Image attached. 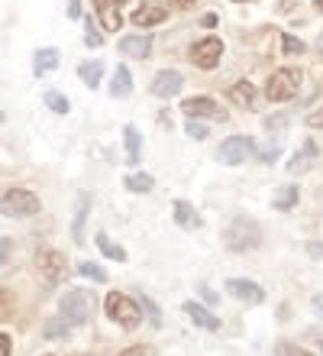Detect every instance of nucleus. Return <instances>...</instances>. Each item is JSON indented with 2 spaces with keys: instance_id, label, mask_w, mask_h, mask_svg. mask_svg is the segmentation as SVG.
<instances>
[{
  "instance_id": "obj_1",
  "label": "nucleus",
  "mask_w": 323,
  "mask_h": 356,
  "mask_svg": "<svg viewBox=\"0 0 323 356\" xmlns=\"http://www.w3.org/2000/svg\"><path fill=\"white\" fill-rule=\"evenodd\" d=\"M223 243H226V250H233V253H249V250H256V246L262 243V227H258L256 220H249V217H236V220L223 230Z\"/></svg>"
},
{
  "instance_id": "obj_2",
  "label": "nucleus",
  "mask_w": 323,
  "mask_h": 356,
  "mask_svg": "<svg viewBox=\"0 0 323 356\" xmlns=\"http://www.w3.org/2000/svg\"><path fill=\"white\" fill-rule=\"evenodd\" d=\"M91 311H94V295L88 289H72L65 291L62 301H58V314H62L72 327H81L91 321Z\"/></svg>"
},
{
  "instance_id": "obj_3",
  "label": "nucleus",
  "mask_w": 323,
  "mask_h": 356,
  "mask_svg": "<svg viewBox=\"0 0 323 356\" xmlns=\"http://www.w3.org/2000/svg\"><path fill=\"white\" fill-rule=\"evenodd\" d=\"M103 308H107V318L117 321V324L126 327V330L139 327V321H142V308H139V301H133L129 295H123V291H110L107 301H103Z\"/></svg>"
},
{
  "instance_id": "obj_4",
  "label": "nucleus",
  "mask_w": 323,
  "mask_h": 356,
  "mask_svg": "<svg viewBox=\"0 0 323 356\" xmlns=\"http://www.w3.org/2000/svg\"><path fill=\"white\" fill-rule=\"evenodd\" d=\"M39 195L26 191V188H10L7 195L0 197V214L3 217H33L39 214Z\"/></svg>"
},
{
  "instance_id": "obj_5",
  "label": "nucleus",
  "mask_w": 323,
  "mask_h": 356,
  "mask_svg": "<svg viewBox=\"0 0 323 356\" xmlns=\"http://www.w3.org/2000/svg\"><path fill=\"white\" fill-rule=\"evenodd\" d=\"M301 72H295V68H278V72H272V78H268L265 85V94L268 101H291L297 94V88H301Z\"/></svg>"
},
{
  "instance_id": "obj_6",
  "label": "nucleus",
  "mask_w": 323,
  "mask_h": 356,
  "mask_svg": "<svg viewBox=\"0 0 323 356\" xmlns=\"http://www.w3.org/2000/svg\"><path fill=\"white\" fill-rule=\"evenodd\" d=\"M252 152H256V143L249 136H230V140L220 143V149H217V159L223 165H242V162L249 159Z\"/></svg>"
},
{
  "instance_id": "obj_7",
  "label": "nucleus",
  "mask_w": 323,
  "mask_h": 356,
  "mask_svg": "<svg viewBox=\"0 0 323 356\" xmlns=\"http://www.w3.org/2000/svg\"><path fill=\"white\" fill-rule=\"evenodd\" d=\"M36 266H39V272H42V279H46L49 285H58V282L68 279V259H65L58 250H39Z\"/></svg>"
},
{
  "instance_id": "obj_8",
  "label": "nucleus",
  "mask_w": 323,
  "mask_h": 356,
  "mask_svg": "<svg viewBox=\"0 0 323 356\" xmlns=\"http://www.w3.org/2000/svg\"><path fill=\"white\" fill-rule=\"evenodd\" d=\"M220 56H223V42L217 36H207L191 46V62L197 68H204V72H210V68L220 65Z\"/></svg>"
},
{
  "instance_id": "obj_9",
  "label": "nucleus",
  "mask_w": 323,
  "mask_h": 356,
  "mask_svg": "<svg viewBox=\"0 0 323 356\" xmlns=\"http://www.w3.org/2000/svg\"><path fill=\"white\" fill-rule=\"evenodd\" d=\"M181 111H185V117H210V120H220V123L226 120V107H220L213 97H188L181 104Z\"/></svg>"
},
{
  "instance_id": "obj_10",
  "label": "nucleus",
  "mask_w": 323,
  "mask_h": 356,
  "mask_svg": "<svg viewBox=\"0 0 323 356\" xmlns=\"http://www.w3.org/2000/svg\"><path fill=\"white\" fill-rule=\"evenodd\" d=\"M129 3V0H94V7H97V17H101V26L107 33H117L123 26V17H120V7Z\"/></svg>"
},
{
  "instance_id": "obj_11",
  "label": "nucleus",
  "mask_w": 323,
  "mask_h": 356,
  "mask_svg": "<svg viewBox=\"0 0 323 356\" xmlns=\"http://www.w3.org/2000/svg\"><path fill=\"white\" fill-rule=\"evenodd\" d=\"M226 291H230L233 298L246 301V305H262V301H265V291L258 289L256 282H249V279H230L226 282Z\"/></svg>"
},
{
  "instance_id": "obj_12",
  "label": "nucleus",
  "mask_w": 323,
  "mask_h": 356,
  "mask_svg": "<svg viewBox=\"0 0 323 356\" xmlns=\"http://www.w3.org/2000/svg\"><path fill=\"white\" fill-rule=\"evenodd\" d=\"M165 17H168L165 3H158V0H146V3L133 13V23H136V26H156V23H162Z\"/></svg>"
},
{
  "instance_id": "obj_13",
  "label": "nucleus",
  "mask_w": 323,
  "mask_h": 356,
  "mask_svg": "<svg viewBox=\"0 0 323 356\" xmlns=\"http://www.w3.org/2000/svg\"><path fill=\"white\" fill-rule=\"evenodd\" d=\"M120 52L126 58H146L152 52V36L146 33H133V36H123L120 39Z\"/></svg>"
},
{
  "instance_id": "obj_14",
  "label": "nucleus",
  "mask_w": 323,
  "mask_h": 356,
  "mask_svg": "<svg viewBox=\"0 0 323 356\" xmlns=\"http://www.w3.org/2000/svg\"><path fill=\"white\" fill-rule=\"evenodd\" d=\"M181 85H185V78L178 75V72H158L152 78V94L156 97H175L181 91Z\"/></svg>"
},
{
  "instance_id": "obj_15",
  "label": "nucleus",
  "mask_w": 323,
  "mask_h": 356,
  "mask_svg": "<svg viewBox=\"0 0 323 356\" xmlns=\"http://www.w3.org/2000/svg\"><path fill=\"white\" fill-rule=\"evenodd\" d=\"M185 314L194 321V327H204V330H220V318L210 314L204 305H194V301H185Z\"/></svg>"
},
{
  "instance_id": "obj_16",
  "label": "nucleus",
  "mask_w": 323,
  "mask_h": 356,
  "mask_svg": "<svg viewBox=\"0 0 323 356\" xmlns=\"http://www.w3.org/2000/svg\"><path fill=\"white\" fill-rule=\"evenodd\" d=\"M314 159H317V143L314 140H304L301 152L288 162V172H291V175H301V172H307L310 165H314Z\"/></svg>"
},
{
  "instance_id": "obj_17",
  "label": "nucleus",
  "mask_w": 323,
  "mask_h": 356,
  "mask_svg": "<svg viewBox=\"0 0 323 356\" xmlns=\"http://www.w3.org/2000/svg\"><path fill=\"white\" fill-rule=\"evenodd\" d=\"M256 97H258V94H256V88H252L249 81H240V85H233V88H230V101H233V104H240L242 111H256V107H258Z\"/></svg>"
},
{
  "instance_id": "obj_18",
  "label": "nucleus",
  "mask_w": 323,
  "mask_h": 356,
  "mask_svg": "<svg viewBox=\"0 0 323 356\" xmlns=\"http://www.w3.org/2000/svg\"><path fill=\"white\" fill-rule=\"evenodd\" d=\"M88 211H91V195L81 191V195H78V214H74V224H72V236L78 246L84 243V217H88Z\"/></svg>"
},
{
  "instance_id": "obj_19",
  "label": "nucleus",
  "mask_w": 323,
  "mask_h": 356,
  "mask_svg": "<svg viewBox=\"0 0 323 356\" xmlns=\"http://www.w3.org/2000/svg\"><path fill=\"white\" fill-rule=\"evenodd\" d=\"M172 211H175V224L178 227H185V230H197V227H201V214H197L188 201H175Z\"/></svg>"
},
{
  "instance_id": "obj_20",
  "label": "nucleus",
  "mask_w": 323,
  "mask_h": 356,
  "mask_svg": "<svg viewBox=\"0 0 323 356\" xmlns=\"http://www.w3.org/2000/svg\"><path fill=\"white\" fill-rule=\"evenodd\" d=\"M58 68V52L56 49H39L36 58H33V72H36V78L49 75V72H56Z\"/></svg>"
},
{
  "instance_id": "obj_21",
  "label": "nucleus",
  "mask_w": 323,
  "mask_h": 356,
  "mask_svg": "<svg viewBox=\"0 0 323 356\" xmlns=\"http://www.w3.org/2000/svg\"><path fill=\"white\" fill-rule=\"evenodd\" d=\"M101 75H103V62H101V58H94V62H81V65H78V78H81L91 91L101 85Z\"/></svg>"
},
{
  "instance_id": "obj_22",
  "label": "nucleus",
  "mask_w": 323,
  "mask_h": 356,
  "mask_svg": "<svg viewBox=\"0 0 323 356\" xmlns=\"http://www.w3.org/2000/svg\"><path fill=\"white\" fill-rule=\"evenodd\" d=\"M129 91H133V75H129L126 65H117V75L110 81V94L113 97H129Z\"/></svg>"
},
{
  "instance_id": "obj_23",
  "label": "nucleus",
  "mask_w": 323,
  "mask_h": 356,
  "mask_svg": "<svg viewBox=\"0 0 323 356\" xmlns=\"http://www.w3.org/2000/svg\"><path fill=\"white\" fill-rule=\"evenodd\" d=\"M272 207H278V211H295L297 207V185L278 188L275 197H272Z\"/></svg>"
},
{
  "instance_id": "obj_24",
  "label": "nucleus",
  "mask_w": 323,
  "mask_h": 356,
  "mask_svg": "<svg viewBox=\"0 0 323 356\" xmlns=\"http://www.w3.org/2000/svg\"><path fill=\"white\" fill-rule=\"evenodd\" d=\"M123 140H126V159L133 162V165H139V159H142V143H139V130H136V127H126V130H123Z\"/></svg>"
},
{
  "instance_id": "obj_25",
  "label": "nucleus",
  "mask_w": 323,
  "mask_h": 356,
  "mask_svg": "<svg viewBox=\"0 0 323 356\" xmlns=\"http://www.w3.org/2000/svg\"><path fill=\"white\" fill-rule=\"evenodd\" d=\"M94 240H97V246H101V253L107 256V259H117V263H126V250H123V246H117L110 240V236L107 234H97L94 236Z\"/></svg>"
},
{
  "instance_id": "obj_26",
  "label": "nucleus",
  "mask_w": 323,
  "mask_h": 356,
  "mask_svg": "<svg viewBox=\"0 0 323 356\" xmlns=\"http://www.w3.org/2000/svg\"><path fill=\"white\" fill-rule=\"evenodd\" d=\"M126 188L136 191V195H149V191L156 188V181H152V175H146V172H133V175H126Z\"/></svg>"
},
{
  "instance_id": "obj_27",
  "label": "nucleus",
  "mask_w": 323,
  "mask_h": 356,
  "mask_svg": "<svg viewBox=\"0 0 323 356\" xmlns=\"http://www.w3.org/2000/svg\"><path fill=\"white\" fill-rule=\"evenodd\" d=\"M68 330H72V324H68V321H65L62 314H58V318H52V321H46V337H49V340L65 337Z\"/></svg>"
},
{
  "instance_id": "obj_28",
  "label": "nucleus",
  "mask_w": 323,
  "mask_h": 356,
  "mask_svg": "<svg viewBox=\"0 0 323 356\" xmlns=\"http://www.w3.org/2000/svg\"><path fill=\"white\" fill-rule=\"evenodd\" d=\"M46 104H49V111L52 113H68L72 111V104H68V97L58 91H46Z\"/></svg>"
},
{
  "instance_id": "obj_29",
  "label": "nucleus",
  "mask_w": 323,
  "mask_h": 356,
  "mask_svg": "<svg viewBox=\"0 0 323 356\" xmlns=\"http://www.w3.org/2000/svg\"><path fill=\"white\" fill-rule=\"evenodd\" d=\"M78 272H81L84 279H91V282H107V272H103L97 263H81L78 266Z\"/></svg>"
},
{
  "instance_id": "obj_30",
  "label": "nucleus",
  "mask_w": 323,
  "mask_h": 356,
  "mask_svg": "<svg viewBox=\"0 0 323 356\" xmlns=\"http://www.w3.org/2000/svg\"><path fill=\"white\" fill-rule=\"evenodd\" d=\"M281 49H285V56H301V52H304V42L297 36H291V33H285V36H281Z\"/></svg>"
},
{
  "instance_id": "obj_31",
  "label": "nucleus",
  "mask_w": 323,
  "mask_h": 356,
  "mask_svg": "<svg viewBox=\"0 0 323 356\" xmlns=\"http://www.w3.org/2000/svg\"><path fill=\"white\" fill-rule=\"evenodd\" d=\"M139 308L146 311V314H149V321H152L156 327H158V324H162V311H158V305H156V301H152V298H146V295H142V298H139Z\"/></svg>"
},
{
  "instance_id": "obj_32",
  "label": "nucleus",
  "mask_w": 323,
  "mask_h": 356,
  "mask_svg": "<svg viewBox=\"0 0 323 356\" xmlns=\"http://www.w3.org/2000/svg\"><path fill=\"white\" fill-rule=\"evenodd\" d=\"M13 318V291L0 289V321H10Z\"/></svg>"
},
{
  "instance_id": "obj_33",
  "label": "nucleus",
  "mask_w": 323,
  "mask_h": 356,
  "mask_svg": "<svg viewBox=\"0 0 323 356\" xmlns=\"http://www.w3.org/2000/svg\"><path fill=\"white\" fill-rule=\"evenodd\" d=\"M185 130H188V136H194V140H207V127H204L197 117H188Z\"/></svg>"
},
{
  "instance_id": "obj_34",
  "label": "nucleus",
  "mask_w": 323,
  "mask_h": 356,
  "mask_svg": "<svg viewBox=\"0 0 323 356\" xmlns=\"http://www.w3.org/2000/svg\"><path fill=\"white\" fill-rule=\"evenodd\" d=\"M285 127H288V117H285V113H275V117H268V120H265V130L268 133H272V130L281 133Z\"/></svg>"
},
{
  "instance_id": "obj_35",
  "label": "nucleus",
  "mask_w": 323,
  "mask_h": 356,
  "mask_svg": "<svg viewBox=\"0 0 323 356\" xmlns=\"http://www.w3.org/2000/svg\"><path fill=\"white\" fill-rule=\"evenodd\" d=\"M278 356H314V353H307L304 347H295V343H281V347H278Z\"/></svg>"
},
{
  "instance_id": "obj_36",
  "label": "nucleus",
  "mask_w": 323,
  "mask_h": 356,
  "mask_svg": "<svg viewBox=\"0 0 323 356\" xmlns=\"http://www.w3.org/2000/svg\"><path fill=\"white\" fill-rule=\"evenodd\" d=\"M84 42H88V46H94V49H97V46H101V42H103V36H101V33H97V29H88V33H84Z\"/></svg>"
},
{
  "instance_id": "obj_37",
  "label": "nucleus",
  "mask_w": 323,
  "mask_h": 356,
  "mask_svg": "<svg viewBox=\"0 0 323 356\" xmlns=\"http://www.w3.org/2000/svg\"><path fill=\"white\" fill-rule=\"evenodd\" d=\"M68 17L72 19L81 17V0H68Z\"/></svg>"
},
{
  "instance_id": "obj_38",
  "label": "nucleus",
  "mask_w": 323,
  "mask_h": 356,
  "mask_svg": "<svg viewBox=\"0 0 323 356\" xmlns=\"http://www.w3.org/2000/svg\"><path fill=\"white\" fill-rule=\"evenodd\" d=\"M278 159V146H265L262 149V162H275Z\"/></svg>"
},
{
  "instance_id": "obj_39",
  "label": "nucleus",
  "mask_w": 323,
  "mask_h": 356,
  "mask_svg": "<svg viewBox=\"0 0 323 356\" xmlns=\"http://www.w3.org/2000/svg\"><path fill=\"white\" fill-rule=\"evenodd\" d=\"M10 250H13V243H10V240H0V266L7 263V256H10Z\"/></svg>"
},
{
  "instance_id": "obj_40",
  "label": "nucleus",
  "mask_w": 323,
  "mask_h": 356,
  "mask_svg": "<svg viewBox=\"0 0 323 356\" xmlns=\"http://www.w3.org/2000/svg\"><path fill=\"white\" fill-rule=\"evenodd\" d=\"M117 356H149V350L146 347H126L123 353H117Z\"/></svg>"
},
{
  "instance_id": "obj_41",
  "label": "nucleus",
  "mask_w": 323,
  "mask_h": 356,
  "mask_svg": "<svg viewBox=\"0 0 323 356\" xmlns=\"http://www.w3.org/2000/svg\"><path fill=\"white\" fill-rule=\"evenodd\" d=\"M307 253L314 256V259H323V243H307Z\"/></svg>"
},
{
  "instance_id": "obj_42",
  "label": "nucleus",
  "mask_w": 323,
  "mask_h": 356,
  "mask_svg": "<svg viewBox=\"0 0 323 356\" xmlns=\"http://www.w3.org/2000/svg\"><path fill=\"white\" fill-rule=\"evenodd\" d=\"M10 347H13V343H10V337H7V334H0V356H10Z\"/></svg>"
},
{
  "instance_id": "obj_43",
  "label": "nucleus",
  "mask_w": 323,
  "mask_h": 356,
  "mask_svg": "<svg viewBox=\"0 0 323 356\" xmlns=\"http://www.w3.org/2000/svg\"><path fill=\"white\" fill-rule=\"evenodd\" d=\"M307 123H310V127H323V111L310 113V117H307Z\"/></svg>"
},
{
  "instance_id": "obj_44",
  "label": "nucleus",
  "mask_w": 323,
  "mask_h": 356,
  "mask_svg": "<svg viewBox=\"0 0 323 356\" xmlns=\"http://www.w3.org/2000/svg\"><path fill=\"white\" fill-rule=\"evenodd\" d=\"M172 3H175L178 10H191L194 3H197V0H172Z\"/></svg>"
},
{
  "instance_id": "obj_45",
  "label": "nucleus",
  "mask_w": 323,
  "mask_h": 356,
  "mask_svg": "<svg viewBox=\"0 0 323 356\" xmlns=\"http://www.w3.org/2000/svg\"><path fill=\"white\" fill-rule=\"evenodd\" d=\"M197 291H201V295H204V298H207V301H217V295H213V291L207 289V285H197Z\"/></svg>"
},
{
  "instance_id": "obj_46",
  "label": "nucleus",
  "mask_w": 323,
  "mask_h": 356,
  "mask_svg": "<svg viewBox=\"0 0 323 356\" xmlns=\"http://www.w3.org/2000/svg\"><path fill=\"white\" fill-rule=\"evenodd\" d=\"M201 23H204V26H207V29H210V26H217V13H207V17H204Z\"/></svg>"
},
{
  "instance_id": "obj_47",
  "label": "nucleus",
  "mask_w": 323,
  "mask_h": 356,
  "mask_svg": "<svg viewBox=\"0 0 323 356\" xmlns=\"http://www.w3.org/2000/svg\"><path fill=\"white\" fill-rule=\"evenodd\" d=\"M314 311L323 318V295H314Z\"/></svg>"
},
{
  "instance_id": "obj_48",
  "label": "nucleus",
  "mask_w": 323,
  "mask_h": 356,
  "mask_svg": "<svg viewBox=\"0 0 323 356\" xmlns=\"http://www.w3.org/2000/svg\"><path fill=\"white\" fill-rule=\"evenodd\" d=\"M317 56H320V62H323V33H320V39H317Z\"/></svg>"
},
{
  "instance_id": "obj_49",
  "label": "nucleus",
  "mask_w": 323,
  "mask_h": 356,
  "mask_svg": "<svg viewBox=\"0 0 323 356\" xmlns=\"http://www.w3.org/2000/svg\"><path fill=\"white\" fill-rule=\"evenodd\" d=\"M314 7H317V10H320V13H323V0H314Z\"/></svg>"
},
{
  "instance_id": "obj_50",
  "label": "nucleus",
  "mask_w": 323,
  "mask_h": 356,
  "mask_svg": "<svg viewBox=\"0 0 323 356\" xmlns=\"http://www.w3.org/2000/svg\"><path fill=\"white\" fill-rule=\"evenodd\" d=\"M233 3H246V0H233Z\"/></svg>"
},
{
  "instance_id": "obj_51",
  "label": "nucleus",
  "mask_w": 323,
  "mask_h": 356,
  "mask_svg": "<svg viewBox=\"0 0 323 356\" xmlns=\"http://www.w3.org/2000/svg\"><path fill=\"white\" fill-rule=\"evenodd\" d=\"M0 123H3V111H0Z\"/></svg>"
},
{
  "instance_id": "obj_52",
  "label": "nucleus",
  "mask_w": 323,
  "mask_h": 356,
  "mask_svg": "<svg viewBox=\"0 0 323 356\" xmlns=\"http://www.w3.org/2000/svg\"><path fill=\"white\" fill-rule=\"evenodd\" d=\"M320 353H323V340H320Z\"/></svg>"
}]
</instances>
